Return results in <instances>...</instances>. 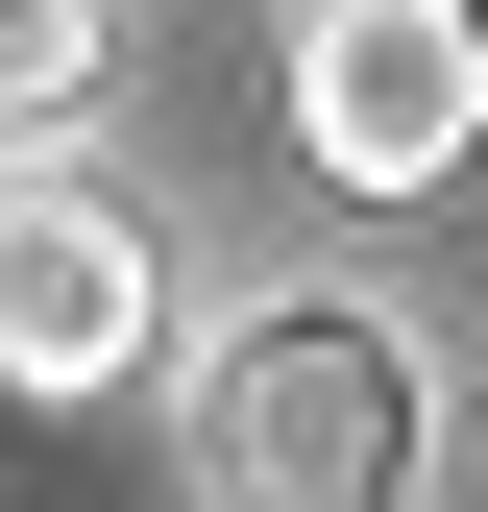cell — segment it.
I'll return each instance as SVG.
<instances>
[{
	"mask_svg": "<svg viewBox=\"0 0 488 512\" xmlns=\"http://www.w3.org/2000/svg\"><path fill=\"white\" fill-rule=\"evenodd\" d=\"M171 439H196V512H415L440 391L366 293H244L196 342V391H171Z\"/></svg>",
	"mask_w": 488,
	"mask_h": 512,
	"instance_id": "1",
	"label": "cell"
},
{
	"mask_svg": "<svg viewBox=\"0 0 488 512\" xmlns=\"http://www.w3.org/2000/svg\"><path fill=\"white\" fill-rule=\"evenodd\" d=\"M293 147L342 196H440L488 147V0H293Z\"/></svg>",
	"mask_w": 488,
	"mask_h": 512,
	"instance_id": "2",
	"label": "cell"
},
{
	"mask_svg": "<svg viewBox=\"0 0 488 512\" xmlns=\"http://www.w3.org/2000/svg\"><path fill=\"white\" fill-rule=\"evenodd\" d=\"M147 317H171V269H147V220L98 196V171H49V147H0V391H122L147 366Z\"/></svg>",
	"mask_w": 488,
	"mask_h": 512,
	"instance_id": "3",
	"label": "cell"
},
{
	"mask_svg": "<svg viewBox=\"0 0 488 512\" xmlns=\"http://www.w3.org/2000/svg\"><path fill=\"white\" fill-rule=\"evenodd\" d=\"M98 49H122V0H0V147H49V122H74Z\"/></svg>",
	"mask_w": 488,
	"mask_h": 512,
	"instance_id": "4",
	"label": "cell"
}]
</instances>
